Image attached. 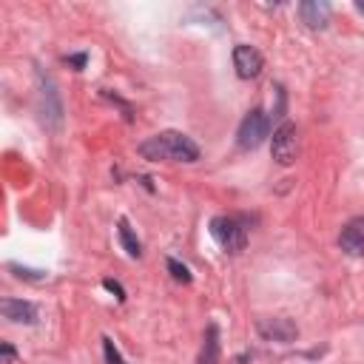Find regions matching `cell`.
I'll list each match as a JSON object with an SVG mask.
<instances>
[{
    "mask_svg": "<svg viewBox=\"0 0 364 364\" xmlns=\"http://www.w3.org/2000/svg\"><path fill=\"white\" fill-rule=\"evenodd\" d=\"M270 154L279 165H293L296 156H299V128L284 119L276 131H273V139H270Z\"/></svg>",
    "mask_w": 364,
    "mask_h": 364,
    "instance_id": "277c9868",
    "label": "cell"
},
{
    "mask_svg": "<svg viewBox=\"0 0 364 364\" xmlns=\"http://www.w3.org/2000/svg\"><path fill=\"white\" fill-rule=\"evenodd\" d=\"M299 17L307 28H324L330 23V3L324 0H304L299 3Z\"/></svg>",
    "mask_w": 364,
    "mask_h": 364,
    "instance_id": "9c48e42d",
    "label": "cell"
},
{
    "mask_svg": "<svg viewBox=\"0 0 364 364\" xmlns=\"http://www.w3.org/2000/svg\"><path fill=\"white\" fill-rule=\"evenodd\" d=\"M270 134V119L262 108H253L245 114V119L239 122V131H236V145L242 151H253L259 148Z\"/></svg>",
    "mask_w": 364,
    "mask_h": 364,
    "instance_id": "3957f363",
    "label": "cell"
},
{
    "mask_svg": "<svg viewBox=\"0 0 364 364\" xmlns=\"http://www.w3.org/2000/svg\"><path fill=\"white\" fill-rule=\"evenodd\" d=\"M117 236H119L122 250H125L131 259H139V256H142V242H139V239H136V233L131 230L128 219H119V222H117Z\"/></svg>",
    "mask_w": 364,
    "mask_h": 364,
    "instance_id": "8fae6325",
    "label": "cell"
},
{
    "mask_svg": "<svg viewBox=\"0 0 364 364\" xmlns=\"http://www.w3.org/2000/svg\"><path fill=\"white\" fill-rule=\"evenodd\" d=\"M168 270H171V276L176 279V282H182V284H191V270L182 264V262H176V259H168Z\"/></svg>",
    "mask_w": 364,
    "mask_h": 364,
    "instance_id": "5bb4252c",
    "label": "cell"
},
{
    "mask_svg": "<svg viewBox=\"0 0 364 364\" xmlns=\"http://www.w3.org/2000/svg\"><path fill=\"white\" fill-rule=\"evenodd\" d=\"M233 68H236V74H239L242 80H250V77H256V74L264 68V57H262L253 46L239 43V46L233 48Z\"/></svg>",
    "mask_w": 364,
    "mask_h": 364,
    "instance_id": "8992f818",
    "label": "cell"
},
{
    "mask_svg": "<svg viewBox=\"0 0 364 364\" xmlns=\"http://www.w3.org/2000/svg\"><path fill=\"white\" fill-rule=\"evenodd\" d=\"M256 333H259L264 341L290 344V341L299 336V327H296V321H290V318H284V316H276V318H259V321H256Z\"/></svg>",
    "mask_w": 364,
    "mask_h": 364,
    "instance_id": "5b68a950",
    "label": "cell"
},
{
    "mask_svg": "<svg viewBox=\"0 0 364 364\" xmlns=\"http://www.w3.org/2000/svg\"><path fill=\"white\" fill-rule=\"evenodd\" d=\"M355 9H358V11H361V14H364V3H355Z\"/></svg>",
    "mask_w": 364,
    "mask_h": 364,
    "instance_id": "ac0fdd59",
    "label": "cell"
},
{
    "mask_svg": "<svg viewBox=\"0 0 364 364\" xmlns=\"http://www.w3.org/2000/svg\"><path fill=\"white\" fill-rule=\"evenodd\" d=\"M208 230H210L213 242H216L225 253H239V250H245V245H247V228H245V222L236 219V216H213L210 225H208Z\"/></svg>",
    "mask_w": 364,
    "mask_h": 364,
    "instance_id": "7a4b0ae2",
    "label": "cell"
},
{
    "mask_svg": "<svg viewBox=\"0 0 364 364\" xmlns=\"http://www.w3.org/2000/svg\"><path fill=\"white\" fill-rule=\"evenodd\" d=\"M196 364H219V327L216 324H208Z\"/></svg>",
    "mask_w": 364,
    "mask_h": 364,
    "instance_id": "30bf717a",
    "label": "cell"
},
{
    "mask_svg": "<svg viewBox=\"0 0 364 364\" xmlns=\"http://www.w3.org/2000/svg\"><path fill=\"white\" fill-rule=\"evenodd\" d=\"M139 156L148 162H196L199 145L182 131H159L136 145Z\"/></svg>",
    "mask_w": 364,
    "mask_h": 364,
    "instance_id": "6da1fadb",
    "label": "cell"
},
{
    "mask_svg": "<svg viewBox=\"0 0 364 364\" xmlns=\"http://www.w3.org/2000/svg\"><path fill=\"white\" fill-rule=\"evenodd\" d=\"M102 353H105V361H108V364H128V361L122 358V353L117 350L114 338H108V336H102Z\"/></svg>",
    "mask_w": 364,
    "mask_h": 364,
    "instance_id": "4fadbf2b",
    "label": "cell"
},
{
    "mask_svg": "<svg viewBox=\"0 0 364 364\" xmlns=\"http://www.w3.org/2000/svg\"><path fill=\"white\" fill-rule=\"evenodd\" d=\"M0 313L11 324H37V304L23 301V299H3L0 301Z\"/></svg>",
    "mask_w": 364,
    "mask_h": 364,
    "instance_id": "ba28073f",
    "label": "cell"
},
{
    "mask_svg": "<svg viewBox=\"0 0 364 364\" xmlns=\"http://www.w3.org/2000/svg\"><path fill=\"white\" fill-rule=\"evenodd\" d=\"M85 60H88V54H85V51H80V54H65V63H68V65H74L77 71H80V68H85Z\"/></svg>",
    "mask_w": 364,
    "mask_h": 364,
    "instance_id": "2e32d148",
    "label": "cell"
},
{
    "mask_svg": "<svg viewBox=\"0 0 364 364\" xmlns=\"http://www.w3.org/2000/svg\"><path fill=\"white\" fill-rule=\"evenodd\" d=\"M17 353H14V347L11 344H3V361H11Z\"/></svg>",
    "mask_w": 364,
    "mask_h": 364,
    "instance_id": "e0dca14e",
    "label": "cell"
},
{
    "mask_svg": "<svg viewBox=\"0 0 364 364\" xmlns=\"http://www.w3.org/2000/svg\"><path fill=\"white\" fill-rule=\"evenodd\" d=\"M102 287H105L108 293H114V296H117V301H125V290H122V284H119V282H114V279H102Z\"/></svg>",
    "mask_w": 364,
    "mask_h": 364,
    "instance_id": "9a60e30c",
    "label": "cell"
},
{
    "mask_svg": "<svg viewBox=\"0 0 364 364\" xmlns=\"http://www.w3.org/2000/svg\"><path fill=\"white\" fill-rule=\"evenodd\" d=\"M338 247L347 256H361L364 253V216H353L341 233H338Z\"/></svg>",
    "mask_w": 364,
    "mask_h": 364,
    "instance_id": "52a82bcc",
    "label": "cell"
},
{
    "mask_svg": "<svg viewBox=\"0 0 364 364\" xmlns=\"http://www.w3.org/2000/svg\"><path fill=\"white\" fill-rule=\"evenodd\" d=\"M9 270H14V276L26 279V282H43L48 276L46 270H34V267H23V264H9Z\"/></svg>",
    "mask_w": 364,
    "mask_h": 364,
    "instance_id": "7c38bea8",
    "label": "cell"
}]
</instances>
